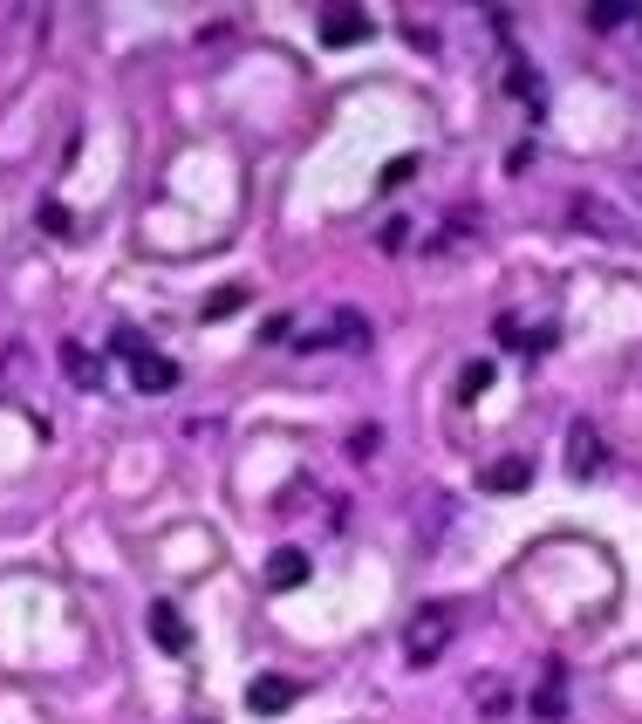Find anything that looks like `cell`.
Segmentation results:
<instances>
[{
  "label": "cell",
  "mask_w": 642,
  "mask_h": 724,
  "mask_svg": "<svg viewBox=\"0 0 642 724\" xmlns=\"http://www.w3.org/2000/svg\"><path fill=\"white\" fill-rule=\"evenodd\" d=\"M314 34H321V49H355V42H370V34H376V21L363 8H329L314 21Z\"/></svg>",
  "instance_id": "cell-1"
},
{
  "label": "cell",
  "mask_w": 642,
  "mask_h": 724,
  "mask_svg": "<svg viewBox=\"0 0 642 724\" xmlns=\"http://www.w3.org/2000/svg\"><path fill=\"white\" fill-rule=\"evenodd\" d=\"M151 642H157V650H165V656H185L191 650V629H185V616L172 609V601H151Z\"/></svg>",
  "instance_id": "cell-2"
},
{
  "label": "cell",
  "mask_w": 642,
  "mask_h": 724,
  "mask_svg": "<svg viewBox=\"0 0 642 724\" xmlns=\"http://www.w3.org/2000/svg\"><path fill=\"white\" fill-rule=\"evenodd\" d=\"M574 226H588V232H609L615 247H629V239H635V226H629L615 206H601V198H574Z\"/></svg>",
  "instance_id": "cell-3"
},
{
  "label": "cell",
  "mask_w": 642,
  "mask_h": 724,
  "mask_svg": "<svg viewBox=\"0 0 642 724\" xmlns=\"http://www.w3.org/2000/svg\"><path fill=\"white\" fill-rule=\"evenodd\" d=\"M294 697H301V683H294V676H260V683H247V704H253L260 717H280Z\"/></svg>",
  "instance_id": "cell-4"
},
{
  "label": "cell",
  "mask_w": 642,
  "mask_h": 724,
  "mask_svg": "<svg viewBox=\"0 0 642 724\" xmlns=\"http://www.w3.org/2000/svg\"><path fill=\"white\" fill-rule=\"evenodd\" d=\"M301 581H308V554H301V547H273V554H267V588L288 594V588H301Z\"/></svg>",
  "instance_id": "cell-5"
},
{
  "label": "cell",
  "mask_w": 642,
  "mask_h": 724,
  "mask_svg": "<svg viewBox=\"0 0 642 724\" xmlns=\"http://www.w3.org/2000/svg\"><path fill=\"white\" fill-rule=\"evenodd\" d=\"M478 486L486 493H527L534 486V458H499V465L478 472Z\"/></svg>",
  "instance_id": "cell-6"
},
{
  "label": "cell",
  "mask_w": 642,
  "mask_h": 724,
  "mask_svg": "<svg viewBox=\"0 0 642 724\" xmlns=\"http://www.w3.org/2000/svg\"><path fill=\"white\" fill-rule=\"evenodd\" d=\"M131 376H137V390H144V396H157V390H172V383H178V362H172V355H151V349H144V355L131 362Z\"/></svg>",
  "instance_id": "cell-7"
},
{
  "label": "cell",
  "mask_w": 642,
  "mask_h": 724,
  "mask_svg": "<svg viewBox=\"0 0 642 724\" xmlns=\"http://www.w3.org/2000/svg\"><path fill=\"white\" fill-rule=\"evenodd\" d=\"M568 452H574V458H568V472H574V478H594L601 465H609V458H601V437H594L588 424H574V431H568Z\"/></svg>",
  "instance_id": "cell-8"
},
{
  "label": "cell",
  "mask_w": 642,
  "mask_h": 724,
  "mask_svg": "<svg viewBox=\"0 0 642 724\" xmlns=\"http://www.w3.org/2000/svg\"><path fill=\"white\" fill-rule=\"evenodd\" d=\"M62 370H69L75 390H103V362H96L83 342H62Z\"/></svg>",
  "instance_id": "cell-9"
},
{
  "label": "cell",
  "mask_w": 642,
  "mask_h": 724,
  "mask_svg": "<svg viewBox=\"0 0 642 724\" xmlns=\"http://www.w3.org/2000/svg\"><path fill=\"white\" fill-rule=\"evenodd\" d=\"M404 650H411V663H431L437 650H445V616H417V629H411V642H404Z\"/></svg>",
  "instance_id": "cell-10"
},
{
  "label": "cell",
  "mask_w": 642,
  "mask_h": 724,
  "mask_svg": "<svg viewBox=\"0 0 642 724\" xmlns=\"http://www.w3.org/2000/svg\"><path fill=\"white\" fill-rule=\"evenodd\" d=\"M478 390H493V362H465V376H458V404H472Z\"/></svg>",
  "instance_id": "cell-11"
},
{
  "label": "cell",
  "mask_w": 642,
  "mask_h": 724,
  "mask_svg": "<svg viewBox=\"0 0 642 724\" xmlns=\"http://www.w3.org/2000/svg\"><path fill=\"white\" fill-rule=\"evenodd\" d=\"M635 8H629V0H594V8H588V28H622Z\"/></svg>",
  "instance_id": "cell-12"
},
{
  "label": "cell",
  "mask_w": 642,
  "mask_h": 724,
  "mask_svg": "<svg viewBox=\"0 0 642 724\" xmlns=\"http://www.w3.org/2000/svg\"><path fill=\"white\" fill-rule=\"evenodd\" d=\"M335 335H342V349H370V329H363V314H335Z\"/></svg>",
  "instance_id": "cell-13"
},
{
  "label": "cell",
  "mask_w": 642,
  "mask_h": 724,
  "mask_svg": "<svg viewBox=\"0 0 642 724\" xmlns=\"http://www.w3.org/2000/svg\"><path fill=\"white\" fill-rule=\"evenodd\" d=\"M247 308V288H219L213 301H206V321H226V314H239Z\"/></svg>",
  "instance_id": "cell-14"
},
{
  "label": "cell",
  "mask_w": 642,
  "mask_h": 724,
  "mask_svg": "<svg viewBox=\"0 0 642 724\" xmlns=\"http://www.w3.org/2000/svg\"><path fill=\"white\" fill-rule=\"evenodd\" d=\"M417 178V157H396V165H383V192H404Z\"/></svg>",
  "instance_id": "cell-15"
},
{
  "label": "cell",
  "mask_w": 642,
  "mask_h": 724,
  "mask_svg": "<svg viewBox=\"0 0 642 724\" xmlns=\"http://www.w3.org/2000/svg\"><path fill=\"white\" fill-rule=\"evenodd\" d=\"M534 711H547V717H560V711H568V691H560V676L547 683V691L534 697Z\"/></svg>",
  "instance_id": "cell-16"
},
{
  "label": "cell",
  "mask_w": 642,
  "mask_h": 724,
  "mask_svg": "<svg viewBox=\"0 0 642 724\" xmlns=\"http://www.w3.org/2000/svg\"><path fill=\"white\" fill-rule=\"evenodd\" d=\"M376 247H383V254H404V247H411V226H404V219H390Z\"/></svg>",
  "instance_id": "cell-17"
}]
</instances>
